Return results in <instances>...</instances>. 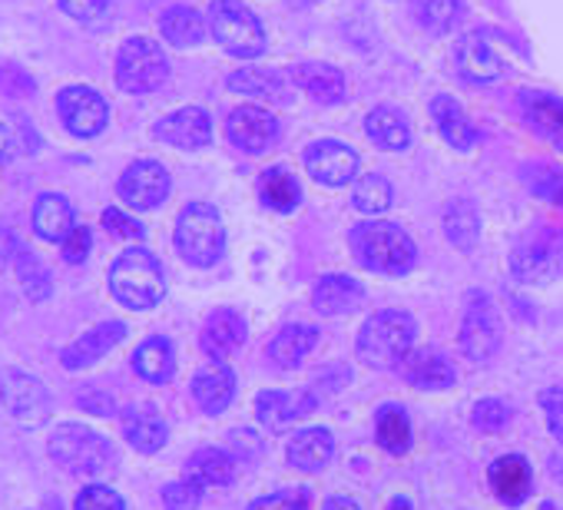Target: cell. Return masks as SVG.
Instances as JSON below:
<instances>
[{
  "label": "cell",
  "instance_id": "42",
  "mask_svg": "<svg viewBox=\"0 0 563 510\" xmlns=\"http://www.w3.org/2000/svg\"><path fill=\"white\" fill-rule=\"evenodd\" d=\"M202 490L206 487L183 477V480H173L163 487V503H166V510H196L202 503Z\"/></svg>",
  "mask_w": 563,
  "mask_h": 510
},
{
  "label": "cell",
  "instance_id": "36",
  "mask_svg": "<svg viewBox=\"0 0 563 510\" xmlns=\"http://www.w3.org/2000/svg\"><path fill=\"white\" fill-rule=\"evenodd\" d=\"M258 196L268 209L275 212H292L299 209V199H302V189L296 182V176L289 169H282V166H272L262 173L258 179Z\"/></svg>",
  "mask_w": 563,
  "mask_h": 510
},
{
  "label": "cell",
  "instance_id": "48",
  "mask_svg": "<svg viewBox=\"0 0 563 510\" xmlns=\"http://www.w3.org/2000/svg\"><path fill=\"white\" fill-rule=\"evenodd\" d=\"M530 189L556 206H563V173L560 169H550V166H537L533 176H530Z\"/></svg>",
  "mask_w": 563,
  "mask_h": 510
},
{
  "label": "cell",
  "instance_id": "27",
  "mask_svg": "<svg viewBox=\"0 0 563 510\" xmlns=\"http://www.w3.org/2000/svg\"><path fill=\"white\" fill-rule=\"evenodd\" d=\"M206 31H209V21L196 11V8H186V4H176L169 11H163L159 18V34L166 44L186 51V47H199L206 41Z\"/></svg>",
  "mask_w": 563,
  "mask_h": 510
},
{
  "label": "cell",
  "instance_id": "4",
  "mask_svg": "<svg viewBox=\"0 0 563 510\" xmlns=\"http://www.w3.org/2000/svg\"><path fill=\"white\" fill-rule=\"evenodd\" d=\"M176 248L179 255L196 266V269H209L222 259L225 252V225L222 215L216 212V206L209 202H189L179 219H176Z\"/></svg>",
  "mask_w": 563,
  "mask_h": 510
},
{
  "label": "cell",
  "instance_id": "11",
  "mask_svg": "<svg viewBox=\"0 0 563 510\" xmlns=\"http://www.w3.org/2000/svg\"><path fill=\"white\" fill-rule=\"evenodd\" d=\"M169 169L156 159H136L123 169L120 182H117V196L123 199L126 209H136V212H146V209H156L159 202H166L169 196Z\"/></svg>",
  "mask_w": 563,
  "mask_h": 510
},
{
  "label": "cell",
  "instance_id": "7",
  "mask_svg": "<svg viewBox=\"0 0 563 510\" xmlns=\"http://www.w3.org/2000/svg\"><path fill=\"white\" fill-rule=\"evenodd\" d=\"M206 21H209V34L225 54L252 60L265 51V31L258 18L245 4H239V0H216Z\"/></svg>",
  "mask_w": 563,
  "mask_h": 510
},
{
  "label": "cell",
  "instance_id": "16",
  "mask_svg": "<svg viewBox=\"0 0 563 510\" xmlns=\"http://www.w3.org/2000/svg\"><path fill=\"white\" fill-rule=\"evenodd\" d=\"M306 169L322 186H349L355 179V173H358V153L352 146H345V143L322 140V143H312L309 146Z\"/></svg>",
  "mask_w": 563,
  "mask_h": 510
},
{
  "label": "cell",
  "instance_id": "14",
  "mask_svg": "<svg viewBox=\"0 0 563 510\" xmlns=\"http://www.w3.org/2000/svg\"><path fill=\"white\" fill-rule=\"evenodd\" d=\"M225 133H229L232 146L258 156V153H265V149L275 146V140H278V120L268 110H262V107H239V110L229 113Z\"/></svg>",
  "mask_w": 563,
  "mask_h": 510
},
{
  "label": "cell",
  "instance_id": "9",
  "mask_svg": "<svg viewBox=\"0 0 563 510\" xmlns=\"http://www.w3.org/2000/svg\"><path fill=\"white\" fill-rule=\"evenodd\" d=\"M0 401L21 428H37L54 414V398L44 381L27 372H0Z\"/></svg>",
  "mask_w": 563,
  "mask_h": 510
},
{
  "label": "cell",
  "instance_id": "47",
  "mask_svg": "<svg viewBox=\"0 0 563 510\" xmlns=\"http://www.w3.org/2000/svg\"><path fill=\"white\" fill-rule=\"evenodd\" d=\"M0 93L4 97H34L37 80L18 64H0Z\"/></svg>",
  "mask_w": 563,
  "mask_h": 510
},
{
  "label": "cell",
  "instance_id": "52",
  "mask_svg": "<svg viewBox=\"0 0 563 510\" xmlns=\"http://www.w3.org/2000/svg\"><path fill=\"white\" fill-rule=\"evenodd\" d=\"M21 239L14 235L11 225H0V269L4 266H14L18 263V255H21Z\"/></svg>",
  "mask_w": 563,
  "mask_h": 510
},
{
  "label": "cell",
  "instance_id": "41",
  "mask_svg": "<svg viewBox=\"0 0 563 510\" xmlns=\"http://www.w3.org/2000/svg\"><path fill=\"white\" fill-rule=\"evenodd\" d=\"M444 229H448V239L457 245V248H474L477 235H481V219H477V209L471 202H454L444 215Z\"/></svg>",
  "mask_w": 563,
  "mask_h": 510
},
{
  "label": "cell",
  "instance_id": "40",
  "mask_svg": "<svg viewBox=\"0 0 563 510\" xmlns=\"http://www.w3.org/2000/svg\"><path fill=\"white\" fill-rule=\"evenodd\" d=\"M352 202H355V209L365 212V215H382V212L391 206V182H388L385 176H378V173L362 176V179L355 182Z\"/></svg>",
  "mask_w": 563,
  "mask_h": 510
},
{
  "label": "cell",
  "instance_id": "54",
  "mask_svg": "<svg viewBox=\"0 0 563 510\" xmlns=\"http://www.w3.org/2000/svg\"><path fill=\"white\" fill-rule=\"evenodd\" d=\"M21 149V133L11 130L8 123H0V163H11Z\"/></svg>",
  "mask_w": 563,
  "mask_h": 510
},
{
  "label": "cell",
  "instance_id": "29",
  "mask_svg": "<svg viewBox=\"0 0 563 510\" xmlns=\"http://www.w3.org/2000/svg\"><path fill=\"white\" fill-rule=\"evenodd\" d=\"M235 467H239V457H232L229 451L202 447L186 461V477L196 480L199 487H225L235 480Z\"/></svg>",
  "mask_w": 563,
  "mask_h": 510
},
{
  "label": "cell",
  "instance_id": "38",
  "mask_svg": "<svg viewBox=\"0 0 563 510\" xmlns=\"http://www.w3.org/2000/svg\"><path fill=\"white\" fill-rule=\"evenodd\" d=\"M461 0H411V14L431 34H448L461 21Z\"/></svg>",
  "mask_w": 563,
  "mask_h": 510
},
{
  "label": "cell",
  "instance_id": "56",
  "mask_svg": "<svg viewBox=\"0 0 563 510\" xmlns=\"http://www.w3.org/2000/svg\"><path fill=\"white\" fill-rule=\"evenodd\" d=\"M388 510H415V507H411V500H408V497H395V500L388 503Z\"/></svg>",
  "mask_w": 563,
  "mask_h": 510
},
{
  "label": "cell",
  "instance_id": "8",
  "mask_svg": "<svg viewBox=\"0 0 563 510\" xmlns=\"http://www.w3.org/2000/svg\"><path fill=\"white\" fill-rule=\"evenodd\" d=\"M560 266H563V232L550 225L530 229L510 255V273L530 286L550 282L560 273Z\"/></svg>",
  "mask_w": 563,
  "mask_h": 510
},
{
  "label": "cell",
  "instance_id": "15",
  "mask_svg": "<svg viewBox=\"0 0 563 510\" xmlns=\"http://www.w3.org/2000/svg\"><path fill=\"white\" fill-rule=\"evenodd\" d=\"M153 136L176 149H202L212 140V120L202 107H183L153 126Z\"/></svg>",
  "mask_w": 563,
  "mask_h": 510
},
{
  "label": "cell",
  "instance_id": "33",
  "mask_svg": "<svg viewBox=\"0 0 563 510\" xmlns=\"http://www.w3.org/2000/svg\"><path fill=\"white\" fill-rule=\"evenodd\" d=\"M365 133L375 146L388 149V153H398L411 143V126L405 120V113L391 110V107H378L368 113L365 120Z\"/></svg>",
  "mask_w": 563,
  "mask_h": 510
},
{
  "label": "cell",
  "instance_id": "22",
  "mask_svg": "<svg viewBox=\"0 0 563 510\" xmlns=\"http://www.w3.org/2000/svg\"><path fill=\"white\" fill-rule=\"evenodd\" d=\"M31 219H34V232H37L44 242H64V239L77 229V212H74L70 199L60 196V192H44V196H37Z\"/></svg>",
  "mask_w": 563,
  "mask_h": 510
},
{
  "label": "cell",
  "instance_id": "50",
  "mask_svg": "<svg viewBox=\"0 0 563 510\" xmlns=\"http://www.w3.org/2000/svg\"><path fill=\"white\" fill-rule=\"evenodd\" d=\"M60 245H64V259H67L70 266H80V263H87V255H90V248H93V232H90L87 225H77Z\"/></svg>",
  "mask_w": 563,
  "mask_h": 510
},
{
  "label": "cell",
  "instance_id": "37",
  "mask_svg": "<svg viewBox=\"0 0 563 510\" xmlns=\"http://www.w3.org/2000/svg\"><path fill=\"white\" fill-rule=\"evenodd\" d=\"M229 90L245 93V97H262V100H272V103H286L289 100L286 84L278 80V74H268V70H239V74L229 77Z\"/></svg>",
  "mask_w": 563,
  "mask_h": 510
},
{
  "label": "cell",
  "instance_id": "17",
  "mask_svg": "<svg viewBox=\"0 0 563 510\" xmlns=\"http://www.w3.org/2000/svg\"><path fill=\"white\" fill-rule=\"evenodd\" d=\"M123 339H126V325H123V322H103V325L84 332L77 342H70V345L60 352V365H64L67 372L90 368V365H97L100 358H107Z\"/></svg>",
  "mask_w": 563,
  "mask_h": 510
},
{
  "label": "cell",
  "instance_id": "1",
  "mask_svg": "<svg viewBox=\"0 0 563 510\" xmlns=\"http://www.w3.org/2000/svg\"><path fill=\"white\" fill-rule=\"evenodd\" d=\"M349 245L368 273H382V276H405L418 259L411 235L401 225L382 219L358 222L349 235Z\"/></svg>",
  "mask_w": 563,
  "mask_h": 510
},
{
  "label": "cell",
  "instance_id": "44",
  "mask_svg": "<svg viewBox=\"0 0 563 510\" xmlns=\"http://www.w3.org/2000/svg\"><path fill=\"white\" fill-rule=\"evenodd\" d=\"M103 229H110V235L126 239V242H140V239L146 235L143 222H140V219H133L123 206H110V209H103Z\"/></svg>",
  "mask_w": 563,
  "mask_h": 510
},
{
  "label": "cell",
  "instance_id": "49",
  "mask_svg": "<svg viewBox=\"0 0 563 510\" xmlns=\"http://www.w3.org/2000/svg\"><path fill=\"white\" fill-rule=\"evenodd\" d=\"M249 510H309V494L306 490H278V494L252 500Z\"/></svg>",
  "mask_w": 563,
  "mask_h": 510
},
{
  "label": "cell",
  "instance_id": "10",
  "mask_svg": "<svg viewBox=\"0 0 563 510\" xmlns=\"http://www.w3.org/2000/svg\"><path fill=\"white\" fill-rule=\"evenodd\" d=\"M57 117L64 130L77 140H93L110 123V103L100 90L87 84H70L57 93Z\"/></svg>",
  "mask_w": 563,
  "mask_h": 510
},
{
  "label": "cell",
  "instance_id": "2",
  "mask_svg": "<svg viewBox=\"0 0 563 510\" xmlns=\"http://www.w3.org/2000/svg\"><path fill=\"white\" fill-rule=\"evenodd\" d=\"M415 335H418V325L408 312L401 309L375 312L358 332V362L378 372L401 368V362L411 355Z\"/></svg>",
  "mask_w": 563,
  "mask_h": 510
},
{
  "label": "cell",
  "instance_id": "12",
  "mask_svg": "<svg viewBox=\"0 0 563 510\" xmlns=\"http://www.w3.org/2000/svg\"><path fill=\"white\" fill-rule=\"evenodd\" d=\"M461 348L474 362H487L500 348V319L494 312V302L481 292L467 296L464 325H461Z\"/></svg>",
  "mask_w": 563,
  "mask_h": 510
},
{
  "label": "cell",
  "instance_id": "6",
  "mask_svg": "<svg viewBox=\"0 0 563 510\" xmlns=\"http://www.w3.org/2000/svg\"><path fill=\"white\" fill-rule=\"evenodd\" d=\"M166 77H169V60L153 37H130L117 51L113 80L123 93H133V97L153 93L166 84Z\"/></svg>",
  "mask_w": 563,
  "mask_h": 510
},
{
  "label": "cell",
  "instance_id": "13",
  "mask_svg": "<svg viewBox=\"0 0 563 510\" xmlns=\"http://www.w3.org/2000/svg\"><path fill=\"white\" fill-rule=\"evenodd\" d=\"M319 408L316 391H262L255 398V414L268 431H289L296 421H306Z\"/></svg>",
  "mask_w": 563,
  "mask_h": 510
},
{
  "label": "cell",
  "instance_id": "25",
  "mask_svg": "<svg viewBox=\"0 0 563 510\" xmlns=\"http://www.w3.org/2000/svg\"><path fill=\"white\" fill-rule=\"evenodd\" d=\"M362 302H365V289L349 276H322L312 289V306L319 315H345L355 312Z\"/></svg>",
  "mask_w": 563,
  "mask_h": 510
},
{
  "label": "cell",
  "instance_id": "31",
  "mask_svg": "<svg viewBox=\"0 0 563 510\" xmlns=\"http://www.w3.org/2000/svg\"><path fill=\"white\" fill-rule=\"evenodd\" d=\"M431 117H434L438 133L444 136V143H451L454 149H471L477 143V130L471 126V120L461 110V103H454L451 97H434Z\"/></svg>",
  "mask_w": 563,
  "mask_h": 510
},
{
  "label": "cell",
  "instance_id": "39",
  "mask_svg": "<svg viewBox=\"0 0 563 510\" xmlns=\"http://www.w3.org/2000/svg\"><path fill=\"white\" fill-rule=\"evenodd\" d=\"M14 273H18V282L27 292V299H34V302L51 299V289H54L51 286V273H47V266L37 259L31 248H21L18 263H14Z\"/></svg>",
  "mask_w": 563,
  "mask_h": 510
},
{
  "label": "cell",
  "instance_id": "53",
  "mask_svg": "<svg viewBox=\"0 0 563 510\" xmlns=\"http://www.w3.org/2000/svg\"><path fill=\"white\" fill-rule=\"evenodd\" d=\"M229 441H232V447L239 451V457H242V461H249V457H258V454H262V444H258V437H255L252 431H232V434H229Z\"/></svg>",
  "mask_w": 563,
  "mask_h": 510
},
{
  "label": "cell",
  "instance_id": "35",
  "mask_svg": "<svg viewBox=\"0 0 563 510\" xmlns=\"http://www.w3.org/2000/svg\"><path fill=\"white\" fill-rule=\"evenodd\" d=\"M375 437L388 454H408L411 451V421L401 404H382L375 414Z\"/></svg>",
  "mask_w": 563,
  "mask_h": 510
},
{
  "label": "cell",
  "instance_id": "28",
  "mask_svg": "<svg viewBox=\"0 0 563 510\" xmlns=\"http://www.w3.org/2000/svg\"><path fill=\"white\" fill-rule=\"evenodd\" d=\"M520 110L540 136H547L553 146L563 149V100H556L550 93L527 90V93H520Z\"/></svg>",
  "mask_w": 563,
  "mask_h": 510
},
{
  "label": "cell",
  "instance_id": "20",
  "mask_svg": "<svg viewBox=\"0 0 563 510\" xmlns=\"http://www.w3.org/2000/svg\"><path fill=\"white\" fill-rule=\"evenodd\" d=\"M192 398L206 414H222L235 398V375L225 362H209L192 378Z\"/></svg>",
  "mask_w": 563,
  "mask_h": 510
},
{
  "label": "cell",
  "instance_id": "43",
  "mask_svg": "<svg viewBox=\"0 0 563 510\" xmlns=\"http://www.w3.org/2000/svg\"><path fill=\"white\" fill-rule=\"evenodd\" d=\"M74 510H126L123 497L107 484H90L77 494Z\"/></svg>",
  "mask_w": 563,
  "mask_h": 510
},
{
  "label": "cell",
  "instance_id": "5",
  "mask_svg": "<svg viewBox=\"0 0 563 510\" xmlns=\"http://www.w3.org/2000/svg\"><path fill=\"white\" fill-rule=\"evenodd\" d=\"M51 457L70 474L97 477L113 467L117 454H113V444L103 434L90 431L87 424H60L51 434Z\"/></svg>",
  "mask_w": 563,
  "mask_h": 510
},
{
  "label": "cell",
  "instance_id": "18",
  "mask_svg": "<svg viewBox=\"0 0 563 510\" xmlns=\"http://www.w3.org/2000/svg\"><path fill=\"white\" fill-rule=\"evenodd\" d=\"M245 342V322L235 309H216L206 325H202V352L212 358V362H225L229 355H235Z\"/></svg>",
  "mask_w": 563,
  "mask_h": 510
},
{
  "label": "cell",
  "instance_id": "19",
  "mask_svg": "<svg viewBox=\"0 0 563 510\" xmlns=\"http://www.w3.org/2000/svg\"><path fill=\"white\" fill-rule=\"evenodd\" d=\"M533 470L523 454H504L490 464V490L504 507H520L530 497Z\"/></svg>",
  "mask_w": 563,
  "mask_h": 510
},
{
  "label": "cell",
  "instance_id": "32",
  "mask_svg": "<svg viewBox=\"0 0 563 510\" xmlns=\"http://www.w3.org/2000/svg\"><path fill=\"white\" fill-rule=\"evenodd\" d=\"M292 80L319 103H339L345 97V77L329 64H302L292 70Z\"/></svg>",
  "mask_w": 563,
  "mask_h": 510
},
{
  "label": "cell",
  "instance_id": "57",
  "mask_svg": "<svg viewBox=\"0 0 563 510\" xmlns=\"http://www.w3.org/2000/svg\"><path fill=\"white\" fill-rule=\"evenodd\" d=\"M540 510H563V507H556V503H543Z\"/></svg>",
  "mask_w": 563,
  "mask_h": 510
},
{
  "label": "cell",
  "instance_id": "34",
  "mask_svg": "<svg viewBox=\"0 0 563 510\" xmlns=\"http://www.w3.org/2000/svg\"><path fill=\"white\" fill-rule=\"evenodd\" d=\"M133 368L143 381H153V385L169 381L176 372V352H173L169 339H146L133 352Z\"/></svg>",
  "mask_w": 563,
  "mask_h": 510
},
{
  "label": "cell",
  "instance_id": "46",
  "mask_svg": "<svg viewBox=\"0 0 563 510\" xmlns=\"http://www.w3.org/2000/svg\"><path fill=\"white\" fill-rule=\"evenodd\" d=\"M57 8L80 24H97L113 11V0H57Z\"/></svg>",
  "mask_w": 563,
  "mask_h": 510
},
{
  "label": "cell",
  "instance_id": "24",
  "mask_svg": "<svg viewBox=\"0 0 563 510\" xmlns=\"http://www.w3.org/2000/svg\"><path fill=\"white\" fill-rule=\"evenodd\" d=\"M123 437L130 441V447H136L140 454H156L166 437L169 428L163 421V414L150 404H136L130 411H123Z\"/></svg>",
  "mask_w": 563,
  "mask_h": 510
},
{
  "label": "cell",
  "instance_id": "51",
  "mask_svg": "<svg viewBox=\"0 0 563 510\" xmlns=\"http://www.w3.org/2000/svg\"><path fill=\"white\" fill-rule=\"evenodd\" d=\"M540 408L547 414V428L550 434L563 444V388H547L540 395Z\"/></svg>",
  "mask_w": 563,
  "mask_h": 510
},
{
  "label": "cell",
  "instance_id": "55",
  "mask_svg": "<svg viewBox=\"0 0 563 510\" xmlns=\"http://www.w3.org/2000/svg\"><path fill=\"white\" fill-rule=\"evenodd\" d=\"M322 510H362V503L352 500V497H345V494H335V497H329L322 503Z\"/></svg>",
  "mask_w": 563,
  "mask_h": 510
},
{
  "label": "cell",
  "instance_id": "26",
  "mask_svg": "<svg viewBox=\"0 0 563 510\" xmlns=\"http://www.w3.org/2000/svg\"><path fill=\"white\" fill-rule=\"evenodd\" d=\"M286 457L299 470H322L335 457V437L329 428H306L289 441Z\"/></svg>",
  "mask_w": 563,
  "mask_h": 510
},
{
  "label": "cell",
  "instance_id": "3",
  "mask_svg": "<svg viewBox=\"0 0 563 510\" xmlns=\"http://www.w3.org/2000/svg\"><path fill=\"white\" fill-rule=\"evenodd\" d=\"M110 292L120 306L133 312L159 306L166 296V276L159 259L150 248H126L110 269Z\"/></svg>",
  "mask_w": 563,
  "mask_h": 510
},
{
  "label": "cell",
  "instance_id": "45",
  "mask_svg": "<svg viewBox=\"0 0 563 510\" xmlns=\"http://www.w3.org/2000/svg\"><path fill=\"white\" fill-rule=\"evenodd\" d=\"M474 428L477 431H484V434H497V431H504L507 428V421H510V411H507V404L504 401H494V398H487V401H477L474 404Z\"/></svg>",
  "mask_w": 563,
  "mask_h": 510
},
{
  "label": "cell",
  "instance_id": "21",
  "mask_svg": "<svg viewBox=\"0 0 563 510\" xmlns=\"http://www.w3.org/2000/svg\"><path fill=\"white\" fill-rule=\"evenodd\" d=\"M401 375L411 388H421V391H444L454 385V365L434 348L411 352L401 362Z\"/></svg>",
  "mask_w": 563,
  "mask_h": 510
},
{
  "label": "cell",
  "instance_id": "23",
  "mask_svg": "<svg viewBox=\"0 0 563 510\" xmlns=\"http://www.w3.org/2000/svg\"><path fill=\"white\" fill-rule=\"evenodd\" d=\"M454 64L461 70V77L477 80V84H490L500 77V57L494 54V47L481 37V34H467L454 44Z\"/></svg>",
  "mask_w": 563,
  "mask_h": 510
},
{
  "label": "cell",
  "instance_id": "30",
  "mask_svg": "<svg viewBox=\"0 0 563 510\" xmlns=\"http://www.w3.org/2000/svg\"><path fill=\"white\" fill-rule=\"evenodd\" d=\"M319 345V329L312 325H286L268 345V358L278 368H296Z\"/></svg>",
  "mask_w": 563,
  "mask_h": 510
}]
</instances>
